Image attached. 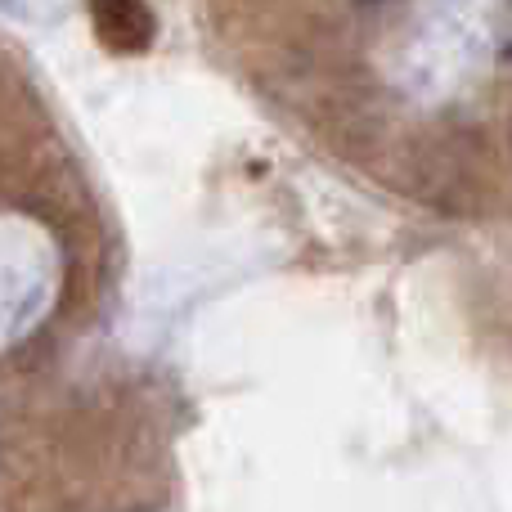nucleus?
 I'll return each mask as SVG.
<instances>
[{"label":"nucleus","mask_w":512,"mask_h":512,"mask_svg":"<svg viewBox=\"0 0 512 512\" xmlns=\"http://www.w3.org/2000/svg\"><path fill=\"white\" fill-rule=\"evenodd\" d=\"M90 14L113 50H144L153 41V14L144 0H90Z\"/></svg>","instance_id":"f257e3e1"},{"label":"nucleus","mask_w":512,"mask_h":512,"mask_svg":"<svg viewBox=\"0 0 512 512\" xmlns=\"http://www.w3.org/2000/svg\"><path fill=\"white\" fill-rule=\"evenodd\" d=\"M360 5H387V0H360Z\"/></svg>","instance_id":"f03ea898"}]
</instances>
